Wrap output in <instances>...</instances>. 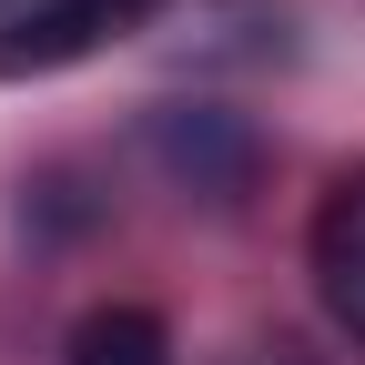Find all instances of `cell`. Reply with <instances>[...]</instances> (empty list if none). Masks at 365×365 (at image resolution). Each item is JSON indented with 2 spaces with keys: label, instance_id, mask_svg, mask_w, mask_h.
Wrapping results in <instances>:
<instances>
[{
  "label": "cell",
  "instance_id": "cell-3",
  "mask_svg": "<svg viewBox=\"0 0 365 365\" xmlns=\"http://www.w3.org/2000/svg\"><path fill=\"white\" fill-rule=\"evenodd\" d=\"M61 365H173V325L153 304H91L61 345Z\"/></svg>",
  "mask_w": 365,
  "mask_h": 365
},
{
  "label": "cell",
  "instance_id": "cell-2",
  "mask_svg": "<svg viewBox=\"0 0 365 365\" xmlns=\"http://www.w3.org/2000/svg\"><path fill=\"white\" fill-rule=\"evenodd\" d=\"M304 274H314V304L335 314V335L365 345V163L325 173V193L304 213Z\"/></svg>",
  "mask_w": 365,
  "mask_h": 365
},
{
  "label": "cell",
  "instance_id": "cell-1",
  "mask_svg": "<svg viewBox=\"0 0 365 365\" xmlns=\"http://www.w3.org/2000/svg\"><path fill=\"white\" fill-rule=\"evenodd\" d=\"M163 11V0H11L0 11V81H31V71H71L91 51L132 41Z\"/></svg>",
  "mask_w": 365,
  "mask_h": 365
}]
</instances>
